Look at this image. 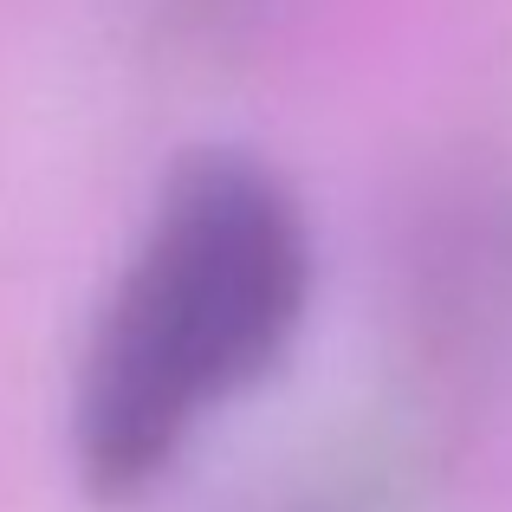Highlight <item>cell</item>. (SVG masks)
<instances>
[{"label":"cell","instance_id":"obj_1","mask_svg":"<svg viewBox=\"0 0 512 512\" xmlns=\"http://www.w3.org/2000/svg\"><path fill=\"white\" fill-rule=\"evenodd\" d=\"M312 247L292 195L247 156H188L163 188L72 396L91 493H143L253 389L305 318Z\"/></svg>","mask_w":512,"mask_h":512}]
</instances>
